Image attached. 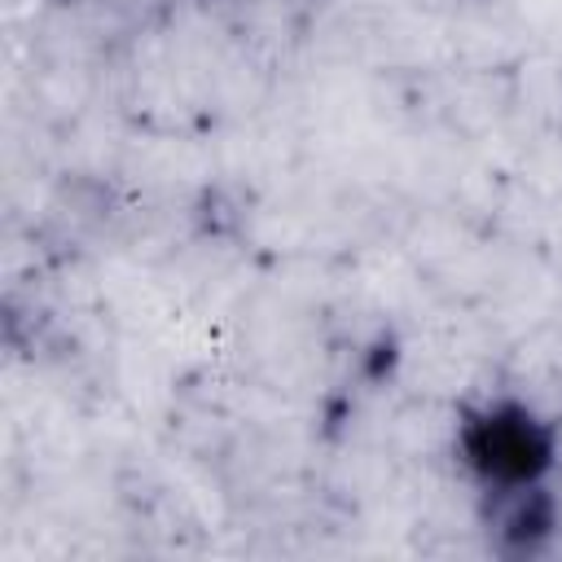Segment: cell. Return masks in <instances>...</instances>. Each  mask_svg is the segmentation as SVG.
I'll use <instances>...</instances> for the list:
<instances>
[{"label": "cell", "mask_w": 562, "mask_h": 562, "mask_svg": "<svg viewBox=\"0 0 562 562\" xmlns=\"http://www.w3.org/2000/svg\"><path fill=\"white\" fill-rule=\"evenodd\" d=\"M461 461L487 505V522L527 527L531 509L549 496L558 465V435L527 404H483L461 426Z\"/></svg>", "instance_id": "6da1fadb"}]
</instances>
